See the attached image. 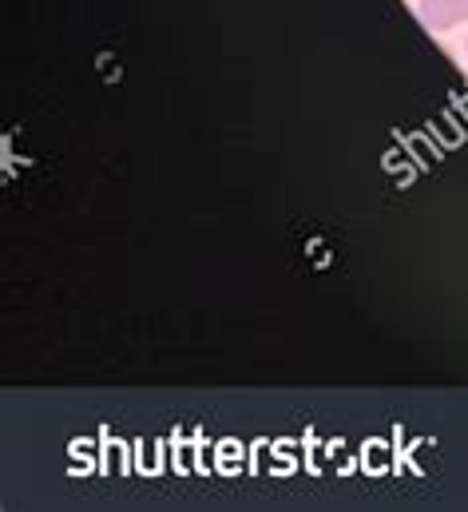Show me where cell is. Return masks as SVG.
<instances>
[{
	"mask_svg": "<svg viewBox=\"0 0 468 512\" xmlns=\"http://www.w3.org/2000/svg\"><path fill=\"white\" fill-rule=\"evenodd\" d=\"M417 12L425 20V28L449 32V28L468 20V0H417Z\"/></svg>",
	"mask_w": 468,
	"mask_h": 512,
	"instance_id": "cell-1",
	"label": "cell"
},
{
	"mask_svg": "<svg viewBox=\"0 0 468 512\" xmlns=\"http://www.w3.org/2000/svg\"><path fill=\"white\" fill-rule=\"evenodd\" d=\"M465 52H468V40H465Z\"/></svg>",
	"mask_w": 468,
	"mask_h": 512,
	"instance_id": "cell-2",
	"label": "cell"
}]
</instances>
